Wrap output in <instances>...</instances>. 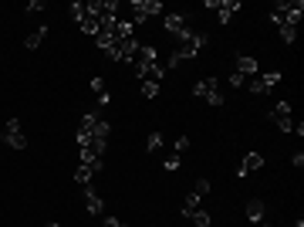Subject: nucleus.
Listing matches in <instances>:
<instances>
[{"mask_svg":"<svg viewBox=\"0 0 304 227\" xmlns=\"http://www.w3.org/2000/svg\"><path fill=\"white\" fill-rule=\"evenodd\" d=\"M206 34H186V38H179L176 41V51H173V55H176L179 58V61H193V58H196V55H200V51L203 48H206Z\"/></svg>","mask_w":304,"mask_h":227,"instance_id":"obj_1","label":"nucleus"},{"mask_svg":"<svg viewBox=\"0 0 304 227\" xmlns=\"http://www.w3.org/2000/svg\"><path fill=\"white\" fill-rule=\"evenodd\" d=\"M152 17H162V4L159 0H132V27L145 24Z\"/></svg>","mask_w":304,"mask_h":227,"instance_id":"obj_2","label":"nucleus"},{"mask_svg":"<svg viewBox=\"0 0 304 227\" xmlns=\"http://www.w3.org/2000/svg\"><path fill=\"white\" fill-rule=\"evenodd\" d=\"M0 139H4L10 149H27V136H24V129H21V119H7L4 122Z\"/></svg>","mask_w":304,"mask_h":227,"instance_id":"obj_3","label":"nucleus"},{"mask_svg":"<svg viewBox=\"0 0 304 227\" xmlns=\"http://www.w3.org/2000/svg\"><path fill=\"white\" fill-rule=\"evenodd\" d=\"M136 78L162 85V78H166V65H162V61H142V65H136Z\"/></svg>","mask_w":304,"mask_h":227,"instance_id":"obj_4","label":"nucleus"},{"mask_svg":"<svg viewBox=\"0 0 304 227\" xmlns=\"http://www.w3.org/2000/svg\"><path fill=\"white\" fill-rule=\"evenodd\" d=\"M162 31L169 34V38H186V34H189V24H186V17L183 14H166L162 17Z\"/></svg>","mask_w":304,"mask_h":227,"instance_id":"obj_5","label":"nucleus"},{"mask_svg":"<svg viewBox=\"0 0 304 227\" xmlns=\"http://www.w3.org/2000/svg\"><path fill=\"white\" fill-rule=\"evenodd\" d=\"M260 166H264V153L250 149V153L243 156V163H240V170H237V177H250V173H257Z\"/></svg>","mask_w":304,"mask_h":227,"instance_id":"obj_6","label":"nucleus"},{"mask_svg":"<svg viewBox=\"0 0 304 227\" xmlns=\"http://www.w3.org/2000/svg\"><path fill=\"white\" fill-rule=\"evenodd\" d=\"M206 7L220 10V24H226V21L233 17V10H240V4H237V0H210Z\"/></svg>","mask_w":304,"mask_h":227,"instance_id":"obj_7","label":"nucleus"},{"mask_svg":"<svg viewBox=\"0 0 304 227\" xmlns=\"http://www.w3.org/2000/svg\"><path fill=\"white\" fill-rule=\"evenodd\" d=\"M85 211H88L91 217H102V214H105V203H102V197H98L91 187H85Z\"/></svg>","mask_w":304,"mask_h":227,"instance_id":"obj_8","label":"nucleus"},{"mask_svg":"<svg viewBox=\"0 0 304 227\" xmlns=\"http://www.w3.org/2000/svg\"><path fill=\"white\" fill-rule=\"evenodd\" d=\"M216 89H220V81H216L213 75H206V78H200L196 85H193V95H196V98H206L210 92H216Z\"/></svg>","mask_w":304,"mask_h":227,"instance_id":"obj_9","label":"nucleus"},{"mask_svg":"<svg viewBox=\"0 0 304 227\" xmlns=\"http://www.w3.org/2000/svg\"><path fill=\"white\" fill-rule=\"evenodd\" d=\"M264 214H267L264 200H250L247 203V220H250V224H264Z\"/></svg>","mask_w":304,"mask_h":227,"instance_id":"obj_10","label":"nucleus"},{"mask_svg":"<svg viewBox=\"0 0 304 227\" xmlns=\"http://www.w3.org/2000/svg\"><path fill=\"white\" fill-rule=\"evenodd\" d=\"M78 24H81V31H85V34H91V38H95V34L102 31V17H95V14H88V10H85V17H81Z\"/></svg>","mask_w":304,"mask_h":227,"instance_id":"obj_11","label":"nucleus"},{"mask_svg":"<svg viewBox=\"0 0 304 227\" xmlns=\"http://www.w3.org/2000/svg\"><path fill=\"white\" fill-rule=\"evenodd\" d=\"M237 72L247 78V75H257V58H250V55H240L237 58Z\"/></svg>","mask_w":304,"mask_h":227,"instance_id":"obj_12","label":"nucleus"},{"mask_svg":"<svg viewBox=\"0 0 304 227\" xmlns=\"http://www.w3.org/2000/svg\"><path fill=\"white\" fill-rule=\"evenodd\" d=\"M44 34H48V27H37L34 34H27L24 38V44H27V51H34V48H41V41H44Z\"/></svg>","mask_w":304,"mask_h":227,"instance_id":"obj_13","label":"nucleus"},{"mask_svg":"<svg viewBox=\"0 0 304 227\" xmlns=\"http://www.w3.org/2000/svg\"><path fill=\"white\" fill-rule=\"evenodd\" d=\"M280 27V41H284V44H294L297 41V27L294 24H277Z\"/></svg>","mask_w":304,"mask_h":227,"instance_id":"obj_14","label":"nucleus"},{"mask_svg":"<svg viewBox=\"0 0 304 227\" xmlns=\"http://www.w3.org/2000/svg\"><path fill=\"white\" fill-rule=\"evenodd\" d=\"M189 220H193L196 227H213V217H210L206 211H196V214H189Z\"/></svg>","mask_w":304,"mask_h":227,"instance_id":"obj_15","label":"nucleus"},{"mask_svg":"<svg viewBox=\"0 0 304 227\" xmlns=\"http://www.w3.org/2000/svg\"><path fill=\"white\" fill-rule=\"evenodd\" d=\"M200 200H203V197H196V194H189V197H186V203H183V214H186V217L200 211Z\"/></svg>","mask_w":304,"mask_h":227,"instance_id":"obj_16","label":"nucleus"},{"mask_svg":"<svg viewBox=\"0 0 304 227\" xmlns=\"http://www.w3.org/2000/svg\"><path fill=\"white\" fill-rule=\"evenodd\" d=\"M159 146H162V132H159V129H152V132H149V139H145V149H149V153H156Z\"/></svg>","mask_w":304,"mask_h":227,"instance_id":"obj_17","label":"nucleus"},{"mask_svg":"<svg viewBox=\"0 0 304 227\" xmlns=\"http://www.w3.org/2000/svg\"><path fill=\"white\" fill-rule=\"evenodd\" d=\"M91 177H95V173H91L88 166H78V173H74V180H78L81 187H88V183H91Z\"/></svg>","mask_w":304,"mask_h":227,"instance_id":"obj_18","label":"nucleus"},{"mask_svg":"<svg viewBox=\"0 0 304 227\" xmlns=\"http://www.w3.org/2000/svg\"><path fill=\"white\" fill-rule=\"evenodd\" d=\"M274 122H277V129H280V132H294V119H291V115H277Z\"/></svg>","mask_w":304,"mask_h":227,"instance_id":"obj_19","label":"nucleus"},{"mask_svg":"<svg viewBox=\"0 0 304 227\" xmlns=\"http://www.w3.org/2000/svg\"><path fill=\"white\" fill-rule=\"evenodd\" d=\"M247 89H250V92H254V95H264V92H267V85H264V78H260V75H257V78H254V81H250Z\"/></svg>","mask_w":304,"mask_h":227,"instance_id":"obj_20","label":"nucleus"},{"mask_svg":"<svg viewBox=\"0 0 304 227\" xmlns=\"http://www.w3.org/2000/svg\"><path fill=\"white\" fill-rule=\"evenodd\" d=\"M142 95L145 98H156V95H159V85H156V81H142Z\"/></svg>","mask_w":304,"mask_h":227,"instance_id":"obj_21","label":"nucleus"},{"mask_svg":"<svg viewBox=\"0 0 304 227\" xmlns=\"http://www.w3.org/2000/svg\"><path fill=\"white\" fill-rule=\"evenodd\" d=\"M91 92H98V95H108V81H105V78H91Z\"/></svg>","mask_w":304,"mask_h":227,"instance_id":"obj_22","label":"nucleus"},{"mask_svg":"<svg viewBox=\"0 0 304 227\" xmlns=\"http://www.w3.org/2000/svg\"><path fill=\"white\" fill-rule=\"evenodd\" d=\"M193 194H196V197H206V194H210V180L200 177V180H196V190H193Z\"/></svg>","mask_w":304,"mask_h":227,"instance_id":"obj_23","label":"nucleus"},{"mask_svg":"<svg viewBox=\"0 0 304 227\" xmlns=\"http://www.w3.org/2000/svg\"><path fill=\"white\" fill-rule=\"evenodd\" d=\"M260 78H264V85H267V92L274 89V85H277L280 81V72H267V75H260Z\"/></svg>","mask_w":304,"mask_h":227,"instance_id":"obj_24","label":"nucleus"},{"mask_svg":"<svg viewBox=\"0 0 304 227\" xmlns=\"http://www.w3.org/2000/svg\"><path fill=\"white\" fill-rule=\"evenodd\" d=\"M173 149H176L173 156H183L186 149H189V139H186V136H179V139H176V146H173Z\"/></svg>","mask_w":304,"mask_h":227,"instance_id":"obj_25","label":"nucleus"},{"mask_svg":"<svg viewBox=\"0 0 304 227\" xmlns=\"http://www.w3.org/2000/svg\"><path fill=\"white\" fill-rule=\"evenodd\" d=\"M68 14H71V21H81V17H85V4H71Z\"/></svg>","mask_w":304,"mask_h":227,"instance_id":"obj_26","label":"nucleus"},{"mask_svg":"<svg viewBox=\"0 0 304 227\" xmlns=\"http://www.w3.org/2000/svg\"><path fill=\"white\" fill-rule=\"evenodd\" d=\"M41 10H44V4H41V0H31V4H27V14H41Z\"/></svg>","mask_w":304,"mask_h":227,"instance_id":"obj_27","label":"nucleus"},{"mask_svg":"<svg viewBox=\"0 0 304 227\" xmlns=\"http://www.w3.org/2000/svg\"><path fill=\"white\" fill-rule=\"evenodd\" d=\"M230 85H233V89H243V75L233 72V75H230Z\"/></svg>","mask_w":304,"mask_h":227,"instance_id":"obj_28","label":"nucleus"},{"mask_svg":"<svg viewBox=\"0 0 304 227\" xmlns=\"http://www.w3.org/2000/svg\"><path fill=\"white\" fill-rule=\"evenodd\" d=\"M166 170H169V173L179 170V156H166Z\"/></svg>","mask_w":304,"mask_h":227,"instance_id":"obj_29","label":"nucleus"},{"mask_svg":"<svg viewBox=\"0 0 304 227\" xmlns=\"http://www.w3.org/2000/svg\"><path fill=\"white\" fill-rule=\"evenodd\" d=\"M291 163H294V170H304V156L301 153H294V160H291Z\"/></svg>","mask_w":304,"mask_h":227,"instance_id":"obj_30","label":"nucleus"},{"mask_svg":"<svg viewBox=\"0 0 304 227\" xmlns=\"http://www.w3.org/2000/svg\"><path fill=\"white\" fill-rule=\"evenodd\" d=\"M105 227H125V224H122L119 217H105Z\"/></svg>","mask_w":304,"mask_h":227,"instance_id":"obj_31","label":"nucleus"},{"mask_svg":"<svg viewBox=\"0 0 304 227\" xmlns=\"http://www.w3.org/2000/svg\"><path fill=\"white\" fill-rule=\"evenodd\" d=\"M48 227H61V224H48Z\"/></svg>","mask_w":304,"mask_h":227,"instance_id":"obj_32","label":"nucleus"},{"mask_svg":"<svg viewBox=\"0 0 304 227\" xmlns=\"http://www.w3.org/2000/svg\"><path fill=\"white\" fill-rule=\"evenodd\" d=\"M297 227H304V224H301V220H297Z\"/></svg>","mask_w":304,"mask_h":227,"instance_id":"obj_33","label":"nucleus"},{"mask_svg":"<svg viewBox=\"0 0 304 227\" xmlns=\"http://www.w3.org/2000/svg\"><path fill=\"white\" fill-rule=\"evenodd\" d=\"M260 227H271V224H260Z\"/></svg>","mask_w":304,"mask_h":227,"instance_id":"obj_34","label":"nucleus"}]
</instances>
